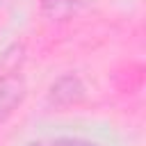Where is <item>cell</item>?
Instances as JSON below:
<instances>
[{"label": "cell", "instance_id": "cell-1", "mask_svg": "<svg viewBox=\"0 0 146 146\" xmlns=\"http://www.w3.org/2000/svg\"><path fill=\"white\" fill-rule=\"evenodd\" d=\"M84 98V84L78 75L68 73V75H62L48 91V103L55 105V107H68V105H75Z\"/></svg>", "mask_w": 146, "mask_h": 146}, {"label": "cell", "instance_id": "cell-2", "mask_svg": "<svg viewBox=\"0 0 146 146\" xmlns=\"http://www.w3.org/2000/svg\"><path fill=\"white\" fill-rule=\"evenodd\" d=\"M25 98V82L14 73L0 75V123L7 121Z\"/></svg>", "mask_w": 146, "mask_h": 146}, {"label": "cell", "instance_id": "cell-3", "mask_svg": "<svg viewBox=\"0 0 146 146\" xmlns=\"http://www.w3.org/2000/svg\"><path fill=\"white\" fill-rule=\"evenodd\" d=\"M25 146H100V144L84 137H43V139H32Z\"/></svg>", "mask_w": 146, "mask_h": 146}, {"label": "cell", "instance_id": "cell-4", "mask_svg": "<svg viewBox=\"0 0 146 146\" xmlns=\"http://www.w3.org/2000/svg\"><path fill=\"white\" fill-rule=\"evenodd\" d=\"M75 5H78V0H41L43 11L52 18H62V16L71 14L75 9Z\"/></svg>", "mask_w": 146, "mask_h": 146}]
</instances>
